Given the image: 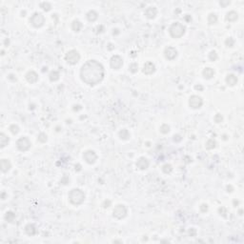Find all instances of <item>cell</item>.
Listing matches in <instances>:
<instances>
[{"instance_id":"obj_1","label":"cell","mask_w":244,"mask_h":244,"mask_svg":"<svg viewBox=\"0 0 244 244\" xmlns=\"http://www.w3.org/2000/svg\"><path fill=\"white\" fill-rule=\"evenodd\" d=\"M105 75L104 67L96 60H89L82 65L80 77L82 81L88 85L93 86L103 80Z\"/></svg>"},{"instance_id":"obj_2","label":"cell","mask_w":244,"mask_h":244,"mask_svg":"<svg viewBox=\"0 0 244 244\" xmlns=\"http://www.w3.org/2000/svg\"><path fill=\"white\" fill-rule=\"evenodd\" d=\"M69 199L73 205H80L85 200V194L80 189H73L69 193Z\"/></svg>"},{"instance_id":"obj_3","label":"cell","mask_w":244,"mask_h":244,"mask_svg":"<svg viewBox=\"0 0 244 244\" xmlns=\"http://www.w3.org/2000/svg\"><path fill=\"white\" fill-rule=\"evenodd\" d=\"M185 27L183 26L182 24L179 23V22H175L171 25L169 29L170 35L173 38H180L181 36H183V35L185 33Z\"/></svg>"},{"instance_id":"obj_4","label":"cell","mask_w":244,"mask_h":244,"mask_svg":"<svg viewBox=\"0 0 244 244\" xmlns=\"http://www.w3.org/2000/svg\"><path fill=\"white\" fill-rule=\"evenodd\" d=\"M30 22L35 28H40L45 23V16L41 13H35L30 18Z\"/></svg>"},{"instance_id":"obj_5","label":"cell","mask_w":244,"mask_h":244,"mask_svg":"<svg viewBox=\"0 0 244 244\" xmlns=\"http://www.w3.org/2000/svg\"><path fill=\"white\" fill-rule=\"evenodd\" d=\"M65 59H66V61L69 64L75 65L80 60V55H79V53L76 50H71L66 53Z\"/></svg>"},{"instance_id":"obj_6","label":"cell","mask_w":244,"mask_h":244,"mask_svg":"<svg viewBox=\"0 0 244 244\" xmlns=\"http://www.w3.org/2000/svg\"><path fill=\"white\" fill-rule=\"evenodd\" d=\"M31 145H32V143H31L29 138L26 137H22L16 141V147L20 152L28 151L31 148Z\"/></svg>"},{"instance_id":"obj_7","label":"cell","mask_w":244,"mask_h":244,"mask_svg":"<svg viewBox=\"0 0 244 244\" xmlns=\"http://www.w3.org/2000/svg\"><path fill=\"white\" fill-rule=\"evenodd\" d=\"M113 214L115 217L118 218V219H122L127 215V208L123 204H119V205H116L115 207Z\"/></svg>"},{"instance_id":"obj_8","label":"cell","mask_w":244,"mask_h":244,"mask_svg":"<svg viewBox=\"0 0 244 244\" xmlns=\"http://www.w3.org/2000/svg\"><path fill=\"white\" fill-rule=\"evenodd\" d=\"M203 100L198 95H192L189 99V105L192 109H199L202 106Z\"/></svg>"},{"instance_id":"obj_9","label":"cell","mask_w":244,"mask_h":244,"mask_svg":"<svg viewBox=\"0 0 244 244\" xmlns=\"http://www.w3.org/2000/svg\"><path fill=\"white\" fill-rule=\"evenodd\" d=\"M110 65L113 70H119L123 66V59L119 55H113L110 60Z\"/></svg>"},{"instance_id":"obj_10","label":"cell","mask_w":244,"mask_h":244,"mask_svg":"<svg viewBox=\"0 0 244 244\" xmlns=\"http://www.w3.org/2000/svg\"><path fill=\"white\" fill-rule=\"evenodd\" d=\"M83 158L87 163L93 164L96 161V159H97V155L92 150H88V151H86L83 154Z\"/></svg>"},{"instance_id":"obj_11","label":"cell","mask_w":244,"mask_h":244,"mask_svg":"<svg viewBox=\"0 0 244 244\" xmlns=\"http://www.w3.org/2000/svg\"><path fill=\"white\" fill-rule=\"evenodd\" d=\"M164 55L168 60H174L177 56V51L174 47H167L164 51Z\"/></svg>"},{"instance_id":"obj_12","label":"cell","mask_w":244,"mask_h":244,"mask_svg":"<svg viewBox=\"0 0 244 244\" xmlns=\"http://www.w3.org/2000/svg\"><path fill=\"white\" fill-rule=\"evenodd\" d=\"M149 165H150L149 160L147 159L146 157H139V158L137 159V168L139 169V170H146V169H148Z\"/></svg>"},{"instance_id":"obj_13","label":"cell","mask_w":244,"mask_h":244,"mask_svg":"<svg viewBox=\"0 0 244 244\" xmlns=\"http://www.w3.org/2000/svg\"><path fill=\"white\" fill-rule=\"evenodd\" d=\"M155 72V65L153 62H147L143 67V73L145 75H153Z\"/></svg>"},{"instance_id":"obj_14","label":"cell","mask_w":244,"mask_h":244,"mask_svg":"<svg viewBox=\"0 0 244 244\" xmlns=\"http://www.w3.org/2000/svg\"><path fill=\"white\" fill-rule=\"evenodd\" d=\"M26 79H27V81L31 84L35 83V82L38 80V75L35 72V71H30V72L27 73Z\"/></svg>"},{"instance_id":"obj_15","label":"cell","mask_w":244,"mask_h":244,"mask_svg":"<svg viewBox=\"0 0 244 244\" xmlns=\"http://www.w3.org/2000/svg\"><path fill=\"white\" fill-rule=\"evenodd\" d=\"M157 15V10L155 7H149L148 9L145 11V15L147 18L149 19H154Z\"/></svg>"},{"instance_id":"obj_16","label":"cell","mask_w":244,"mask_h":244,"mask_svg":"<svg viewBox=\"0 0 244 244\" xmlns=\"http://www.w3.org/2000/svg\"><path fill=\"white\" fill-rule=\"evenodd\" d=\"M0 167H1V171L3 173H7L9 170L12 168V164L9 159H2L0 161Z\"/></svg>"},{"instance_id":"obj_17","label":"cell","mask_w":244,"mask_h":244,"mask_svg":"<svg viewBox=\"0 0 244 244\" xmlns=\"http://www.w3.org/2000/svg\"><path fill=\"white\" fill-rule=\"evenodd\" d=\"M226 83L230 85V86H235V84L237 83V77L235 75H228L226 76Z\"/></svg>"},{"instance_id":"obj_18","label":"cell","mask_w":244,"mask_h":244,"mask_svg":"<svg viewBox=\"0 0 244 244\" xmlns=\"http://www.w3.org/2000/svg\"><path fill=\"white\" fill-rule=\"evenodd\" d=\"M225 18H226V20L229 22H235L238 18V15H237V13L235 12V11H231V12L226 13Z\"/></svg>"},{"instance_id":"obj_19","label":"cell","mask_w":244,"mask_h":244,"mask_svg":"<svg viewBox=\"0 0 244 244\" xmlns=\"http://www.w3.org/2000/svg\"><path fill=\"white\" fill-rule=\"evenodd\" d=\"M202 75L204 76V78L210 79V78H212L213 76H214L215 71L213 70L212 68H205V69L203 70V72H202Z\"/></svg>"},{"instance_id":"obj_20","label":"cell","mask_w":244,"mask_h":244,"mask_svg":"<svg viewBox=\"0 0 244 244\" xmlns=\"http://www.w3.org/2000/svg\"><path fill=\"white\" fill-rule=\"evenodd\" d=\"M98 18V13L93 10H91L90 12H88L87 13V19L90 22H95L96 19Z\"/></svg>"},{"instance_id":"obj_21","label":"cell","mask_w":244,"mask_h":244,"mask_svg":"<svg viewBox=\"0 0 244 244\" xmlns=\"http://www.w3.org/2000/svg\"><path fill=\"white\" fill-rule=\"evenodd\" d=\"M9 141H10L9 137H8L6 135L3 134V133L0 134V147H1V148H4L5 146L8 145Z\"/></svg>"},{"instance_id":"obj_22","label":"cell","mask_w":244,"mask_h":244,"mask_svg":"<svg viewBox=\"0 0 244 244\" xmlns=\"http://www.w3.org/2000/svg\"><path fill=\"white\" fill-rule=\"evenodd\" d=\"M25 232H26L27 235H35V233H36L35 226L33 225V224H28V225L25 227Z\"/></svg>"},{"instance_id":"obj_23","label":"cell","mask_w":244,"mask_h":244,"mask_svg":"<svg viewBox=\"0 0 244 244\" xmlns=\"http://www.w3.org/2000/svg\"><path fill=\"white\" fill-rule=\"evenodd\" d=\"M118 135H119V137H120L121 139H123V140H127V139H129V138H130V133H129V131L127 129L120 130L119 133H118Z\"/></svg>"},{"instance_id":"obj_24","label":"cell","mask_w":244,"mask_h":244,"mask_svg":"<svg viewBox=\"0 0 244 244\" xmlns=\"http://www.w3.org/2000/svg\"><path fill=\"white\" fill-rule=\"evenodd\" d=\"M59 77H60V75H59V73L57 72V71H53V72L50 73L49 75V78L51 81L55 82V81H57Z\"/></svg>"},{"instance_id":"obj_25","label":"cell","mask_w":244,"mask_h":244,"mask_svg":"<svg viewBox=\"0 0 244 244\" xmlns=\"http://www.w3.org/2000/svg\"><path fill=\"white\" fill-rule=\"evenodd\" d=\"M81 28H82V24L79 20H75L72 23V29L73 31H75L76 33L79 32V31L81 30Z\"/></svg>"},{"instance_id":"obj_26","label":"cell","mask_w":244,"mask_h":244,"mask_svg":"<svg viewBox=\"0 0 244 244\" xmlns=\"http://www.w3.org/2000/svg\"><path fill=\"white\" fill-rule=\"evenodd\" d=\"M217 22V16L215 13H210L208 15V23L210 25H213V24H215Z\"/></svg>"},{"instance_id":"obj_27","label":"cell","mask_w":244,"mask_h":244,"mask_svg":"<svg viewBox=\"0 0 244 244\" xmlns=\"http://www.w3.org/2000/svg\"><path fill=\"white\" fill-rule=\"evenodd\" d=\"M5 218L8 222H13V219L15 218V215L13 214V212H7L6 213V215H5Z\"/></svg>"},{"instance_id":"obj_28","label":"cell","mask_w":244,"mask_h":244,"mask_svg":"<svg viewBox=\"0 0 244 244\" xmlns=\"http://www.w3.org/2000/svg\"><path fill=\"white\" fill-rule=\"evenodd\" d=\"M215 144H217V143H215V141L214 139H209L206 142V149H208V150L214 149L215 147Z\"/></svg>"},{"instance_id":"obj_29","label":"cell","mask_w":244,"mask_h":244,"mask_svg":"<svg viewBox=\"0 0 244 244\" xmlns=\"http://www.w3.org/2000/svg\"><path fill=\"white\" fill-rule=\"evenodd\" d=\"M40 8H42V9L44 11H46V12H49L51 10V8H52V5H51L49 2H42V3H40Z\"/></svg>"},{"instance_id":"obj_30","label":"cell","mask_w":244,"mask_h":244,"mask_svg":"<svg viewBox=\"0 0 244 244\" xmlns=\"http://www.w3.org/2000/svg\"><path fill=\"white\" fill-rule=\"evenodd\" d=\"M162 171L163 173H165V174H170V173L173 171V167L171 164H165V165H163L162 167Z\"/></svg>"},{"instance_id":"obj_31","label":"cell","mask_w":244,"mask_h":244,"mask_svg":"<svg viewBox=\"0 0 244 244\" xmlns=\"http://www.w3.org/2000/svg\"><path fill=\"white\" fill-rule=\"evenodd\" d=\"M160 132L164 135L168 134L170 132V126L167 125V124H162V125L160 126Z\"/></svg>"},{"instance_id":"obj_32","label":"cell","mask_w":244,"mask_h":244,"mask_svg":"<svg viewBox=\"0 0 244 244\" xmlns=\"http://www.w3.org/2000/svg\"><path fill=\"white\" fill-rule=\"evenodd\" d=\"M10 131L13 135H17L19 132V127L17 125H15V124H13V125L10 126Z\"/></svg>"},{"instance_id":"obj_33","label":"cell","mask_w":244,"mask_h":244,"mask_svg":"<svg viewBox=\"0 0 244 244\" xmlns=\"http://www.w3.org/2000/svg\"><path fill=\"white\" fill-rule=\"evenodd\" d=\"M129 70H130V72H131V73H135L138 71V65L137 63H132L129 66Z\"/></svg>"},{"instance_id":"obj_34","label":"cell","mask_w":244,"mask_h":244,"mask_svg":"<svg viewBox=\"0 0 244 244\" xmlns=\"http://www.w3.org/2000/svg\"><path fill=\"white\" fill-rule=\"evenodd\" d=\"M48 137H47V135L44 134V133H41V134H39L38 135V141L41 143H45L47 141Z\"/></svg>"},{"instance_id":"obj_35","label":"cell","mask_w":244,"mask_h":244,"mask_svg":"<svg viewBox=\"0 0 244 244\" xmlns=\"http://www.w3.org/2000/svg\"><path fill=\"white\" fill-rule=\"evenodd\" d=\"M209 59L211 61H215L217 59V52H215V51H212L211 53H209Z\"/></svg>"},{"instance_id":"obj_36","label":"cell","mask_w":244,"mask_h":244,"mask_svg":"<svg viewBox=\"0 0 244 244\" xmlns=\"http://www.w3.org/2000/svg\"><path fill=\"white\" fill-rule=\"evenodd\" d=\"M225 44H226L227 47H233L235 44V40L232 37H229L225 40Z\"/></svg>"},{"instance_id":"obj_37","label":"cell","mask_w":244,"mask_h":244,"mask_svg":"<svg viewBox=\"0 0 244 244\" xmlns=\"http://www.w3.org/2000/svg\"><path fill=\"white\" fill-rule=\"evenodd\" d=\"M215 122H217V123H220V122H222L223 120V116L220 115V113H217V115H215Z\"/></svg>"},{"instance_id":"obj_38","label":"cell","mask_w":244,"mask_h":244,"mask_svg":"<svg viewBox=\"0 0 244 244\" xmlns=\"http://www.w3.org/2000/svg\"><path fill=\"white\" fill-rule=\"evenodd\" d=\"M230 3H231V1H229V0H221V1L219 2L220 6H221V7H223V8H225V7H227V6H229Z\"/></svg>"},{"instance_id":"obj_39","label":"cell","mask_w":244,"mask_h":244,"mask_svg":"<svg viewBox=\"0 0 244 244\" xmlns=\"http://www.w3.org/2000/svg\"><path fill=\"white\" fill-rule=\"evenodd\" d=\"M173 139H174L175 142H180V141L182 140V137H181V135H175Z\"/></svg>"},{"instance_id":"obj_40","label":"cell","mask_w":244,"mask_h":244,"mask_svg":"<svg viewBox=\"0 0 244 244\" xmlns=\"http://www.w3.org/2000/svg\"><path fill=\"white\" fill-rule=\"evenodd\" d=\"M200 211L203 213L207 212L208 211V205H207V204H202V205L200 206Z\"/></svg>"},{"instance_id":"obj_41","label":"cell","mask_w":244,"mask_h":244,"mask_svg":"<svg viewBox=\"0 0 244 244\" xmlns=\"http://www.w3.org/2000/svg\"><path fill=\"white\" fill-rule=\"evenodd\" d=\"M189 235H191V237H195V235H197V231H195V229L194 228H191L189 230Z\"/></svg>"},{"instance_id":"obj_42","label":"cell","mask_w":244,"mask_h":244,"mask_svg":"<svg viewBox=\"0 0 244 244\" xmlns=\"http://www.w3.org/2000/svg\"><path fill=\"white\" fill-rule=\"evenodd\" d=\"M218 212H222V214H220V215H225V214H226V209L224 208V207H221V208H219V210H218Z\"/></svg>"},{"instance_id":"obj_43","label":"cell","mask_w":244,"mask_h":244,"mask_svg":"<svg viewBox=\"0 0 244 244\" xmlns=\"http://www.w3.org/2000/svg\"><path fill=\"white\" fill-rule=\"evenodd\" d=\"M195 90H200V91H202V90H203V87L201 86V85H195Z\"/></svg>"},{"instance_id":"obj_44","label":"cell","mask_w":244,"mask_h":244,"mask_svg":"<svg viewBox=\"0 0 244 244\" xmlns=\"http://www.w3.org/2000/svg\"><path fill=\"white\" fill-rule=\"evenodd\" d=\"M110 204H111V201H110V200L105 201V203H104V207H105V208H106V207H109Z\"/></svg>"}]
</instances>
